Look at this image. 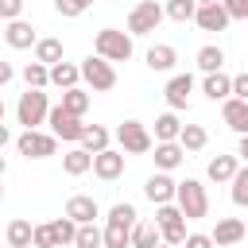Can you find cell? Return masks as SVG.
<instances>
[{"label":"cell","instance_id":"obj_1","mask_svg":"<svg viewBox=\"0 0 248 248\" xmlns=\"http://www.w3.org/2000/svg\"><path fill=\"white\" fill-rule=\"evenodd\" d=\"M93 54H101L105 62H128L132 58V35L116 31V27H101L93 39Z\"/></svg>","mask_w":248,"mask_h":248},{"label":"cell","instance_id":"obj_2","mask_svg":"<svg viewBox=\"0 0 248 248\" xmlns=\"http://www.w3.org/2000/svg\"><path fill=\"white\" fill-rule=\"evenodd\" d=\"M174 205L182 209L186 221H198V217H209V194L198 178H186L178 182V194H174Z\"/></svg>","mask_w":248,"mask_h":248},{"label":"cell","instance_id":"obj_3","mask_svg":"<svg viewBox=\"0 0 248 248\" xmlns=\"http://www.w3.org/2000/svg\"><path fill=\"white\" fill-rule=\"evenodd\" d=\"M46 116H50V101H46L43 89H27V93H19V101H16V120L23 124V132L39 128Z\"/></svg>","mask_w":248,"mask_h":248},{"label":"cell","instance_id":"obj_4","mask_svg":"<svg viewBox=\"0 0 248 248\" xmlns=\"http://www.w3.org/2000/svg\"><path fill=\"white\" fill-rule=\"evenodd\" d=\"M78 66H81V81H85L93 93H108V89H116V66L105 62L101 54H89V58H81Z\"/></svg>","mask_w":248,"mask_h":248},{"label":"cell","instance_id":"obj_5","mask_svg":"<svg viewBox=\"0 0 248 248\" xmlns=\"http://www.w3.org/2000/svg\"><path fill=\"white\" fill-rule=\"evenodd\" d=\"M155 225H159V232H163V244H170V248H182L186 244V217H182V209L170 202V205H159L155 209Z\"/></svg>","mask_w":248,"mask_h":248},{"label":"cell","instance_id":"obj_6","mask_svg":"<svg viewBox=\"0 0 248 248\" xmlns=\"http://www.w3.org/2000/svg\"><path fill=\"white\" fill-rule=\"evenodd\" d=\"M116 143H120L124 155H147V151L155 147V136L147 132V124H140V120H124V124L116 128Z\"/></svg>","mask_w":248,"mask_h":248},{"label":"cell","instance_id":"obj_7","mask_svg":"<svg viewBox=\"0 0 248 248\" xmlns=\"http://www.w3.org/2000/svg\"><path fill=\"white\" fill-rule=\"evenodd\" d=\"M163 19H167V12H163L159 0H140V4L128 12V35H151Z\"/></svg>","mask_w":248,"mask_h":248},{"label":"cell","instance_id":"obj_8","mask_svg":"<svg viewBox=\"0 0 248 248\" xmlns=\"http://www.w3.org/2000/svg\"><path fill=\"white\" fill-rule=\"evenodd\" d=\"M46 124H50V136H54V140H66V143H81V136H85L81 116H70L62 105H54V108H50Z\"/></svg>","mask_w":248,"mask_h":248},{"label":"cell","instance_id":"obj_9","mask_svg":"<svg viewBox=\"0 0 248 248\" xmlns=\"http://www.w3.org/2000/svg\"><path fill=\"white\" fill-rule=\"evenodd\" d=\"M16 147H19V155H23V159H50V155L58 151V140H54L50 132L31 128V132H23V136L16 140Z\"/></svg>","mask_w":248,"mask_h":248},{"label":"cell","instance_id":"obj_10","mask_svg":"<svg viewBox=\"0 0 248 248\" xmlns=\"http://www.w3.org/2000/svg\"><path fill=\"white\" fill-rule=\"evenodd\" d=\"M143 194H147V202H155V205H170L174 194H178V182H174L167 170H155V174L143 182Z\"/></svg>","mask_w":248,"mask_h":248},{"label":"cell","instance_id":"obj_11","mask_svg":"<svg viewBox=\"0 0 248 248\" xmlns=\"http://www.w3.org/2000/svg\"><path fill=\"white\" fill-rule=\"evenodd\" d=\"M190 93H194V78H190V74H174V78L163 85V97H167L170 112H182V108L190 105Z\"/></svg>","mask_w":248,"mask_h":248},{"label":"cell","instance_id":"obj_12","mask_svg":"<svg viewBox=\"0 0 248 248\" xmlns=\"http://www.w3.org/2000/svg\"><path fill=\"white\" fill-rule=\"evenodd\" d=\"M93 174H97L101 182H116V178L124 174V151L105 147L101 155H93Z\"/></svg>","mask_w":248,"mask_h":248},{"label":"cell","instance_id":"obj_13","mask_svg":"<svg viewBox=\"0 0 248 248\" xmlns=\"http://www.w3.org/2000/svg\"><path fill=\"white\" fill-rule=\"evenodd\" d=\"M66 217L78 221V225H93V221L101 217V205H97L93 194H74V198L66 202Z\"/></svg>","mask_w":248,"mask_h":248},{"label":"cell","instance_id":"obj_14","mask_svg":"<svg viewBox=\"0 0 248 248\" xmlns=\"http://www.w3.org/2000/svg\"><path fill=\"white\" fill-rule=\"evenodd\" d=\"M244 232H248V229H244V221H240V217H217V225H213V232H209V236H213V244H217V248H232V244H240V240H244Z\"/></svg>","mask_w":248,"mask_h":248},{"label":"cell","instance_id":"obj_15","mask_svg":"<svg viewBox=\"0 0 248 248\" xmlns=\"http://www.w3.org/2000/svg\"><path fill=\"white\" fill-rule=\"evenodd\" d=\"M221 120H225L236 136H248V101H240V97L221 101Z\"/></svg>","mask_w":248,"mask_h":248},{"label":"cell","instance_id":"obj_16","mask_svg":"<svg viewBox=\"0 0 248 248\" xmlns=\"http://www.w3.org/2000/svg\"><path fill=\"white\" fill-rule=\"evenodd\" d=\"M4 43H8L12 50H27V46L39 43V35H35V27H31L27 19H12V23L4 27Z\"/></svg>","mask_w":248,"mask_h":248},{"label":"cell","instance_id":"obj_17","mask_svg":"<svg viewBox=\"0 0 248 248\" xmlns=\"http://www.w3.org/2000/svg\"><path fill=\"white\" fill-rule=\"evenodd\" d=\"M143 62H147V70H155V74H170L174 62H178V50H174L170 43H155V46H147Z\"/></svg>","mask_w":248,"mask_h":248},{"label":"cell","instance_id":"obj_18","mask_svg":"<svg viewBox=\"0 0 248 248\" xmlns=\"http://www.w3.org/2000/svg\"><path fill=\"white\" fill-rule=\"evenodd\" d=\"M194 23L202 27V31H225L232 19H229V12H225V4H205V8H198V16H194Z\"/></svg>","mask_w":248,"mask_h":248},{"label":"cell","instance_id":"obj_19","mask_svg":"<svg viewBox=\"0 0 248 248\" xmlns=\"http://www.w3.org/2000/svg\"><path fill=\"white\" fill-rule=\"evenodd\" d=\"M182 159H186V151H182V143L174 140V143H155V170H174V167H182Z\"/></svg>","mask_w":248,"mask_h":248},{"label":"cell","instance_id":"obj_20","mask_svg":"<svg viewBox=\"0 0 248 248\" xmlns=\"http://www.w3.org/2000/svg\"><path fill=\"white\" fill-rule=\"evenodd\" d=\"M236 170H240V159H236V155H217V159H209V167H205L209 182H232Z\"/></svg>","mask_w":248,"mask_h":248},{"label":"cell","instance_id":"obj_21","mask_svg":"<svg viewBox=\"0 0 248 248\" xmlns=\"http://www.w3.org/2000/svg\"><path fill=\"white\" fill-rule=\"evenodd\" d=\"M202 93L209 97V101H229L232 97V78L229 74H205V81H202Z\"/></svg>","mask_w":248,"mask_h":248},{"label":"cell","instance_id":"obj_22","mask_svg":"<svg viewBox=\"0 0 248 248\" xmlns=\"http://www.w3.org/2000/svg\"><path fill=\"white\" fill-rule=\"evenodd\" d=\"M62 170H66L70 178H81L85 170H93V155H89L85 147H70V151L62 155Z\"/></svg>","mask_w":248,"mask_h":248},{"label":"cell","instance_id":"obj_23","mask_svg":"<svg viewBox=\"0 0 248 248\" xmlns=\"http://www.w3.org/2000/svg\"><path fill=\"white\" fill-rule=\"evenodd\" d=\"M35 62H43V66H58V62H66V46H62V39H39V43H35Z\"/></svg>","mask_w":248,"mask_h":248},{"label":"cell","instance_id":"obj_24","mask_svg":"<svg viewBox=\"0 0 248 248\" xmlns=\"http://www.w3.org/2000/svg\"><path fill=\"white\" fill-rule=\"evenodd\" d=\"M159 244H163L159 225H155V221H136V229H132V248H159Z\"/></svg>","mask_w":248,"mask_h":248},{"label":"cell","instance_id":"obj_25","mask_svg":"<svg viewBox=\"0 0 248 248\" xmlns=\"http://www.w3.org/2000/svg\"><path fill=\"white\" fill-rule=\"evenodd\" d=\"M194 62H198V70H202V74H217V70L225 66V50H221L217 43H205V46L194 54Z\"/></svg>","mask_w":248,"mask_h":248},{"label":"cell","instance_id":"obj_26","mask_svg":"<svg viewBox=\"0 0 248 248\" xmlns=\"http://www.w3.org/2000/svg\"><path fill=\"white\" fill-rule=\"evenodd\" d=\"M78 81H81V66H74V62H58V66H50V85H58L62 93L74 89Z\"/></svg>","mask_w":248,"mask_h":248},{"label":"cell","instance_id":"obj_27","mask_svg":"<svg viewBox=\"0 0 248 248\" xmlns=\"http://www.w3.org/2000/svg\"><path fill=\"white\" fill-rule=\"evenodd\" d=\"M178 132H182L178 112H163V116H155V143H174Z\"/></svg>","mask_w":248,"mask_h":248},{"label":"cell","instance_id":"obj_28","mask_svg":"<svg viewBox=\"0 0 248 248\" xmlns=\"http://www.w3.org/2000/svg\"><path fill=\"white\" fill-rule=\"evenodd\" d=\"M108 140H112V136H108V128H101V124H85V136H81V143H78V147H85L89 155H101V151L108 147Z\"/></svg>","mask_w":248,"mask_h":248},{"label":"cell","instance_id":"obj_29","mask_svg":"<svg viewBox=\"0 0 248 248\" xmlns=\"http://www.w3.org/2000/svg\"><path fill=\"white\" fill-rule=\"evenodd\" d=\"M132 229H136V225L105 221V248H132Z\"/></svg>","mask_w":248,"mask_h":248},{"label":"cell","instance_id":"obj_30","mask_svg":"<svg viewBox=\"0 0 248 248\" xmlns=\"http://www.w3.org/2000/svg\"><path fill=\"white\" fill-rule=\"evenodd\" d=\"M178 143H182V151H202V147L209 143V132H205L202 124H182Z\"/></svg>","mask_w":248,"mask_h":248},{"label":"cell","instance_id":"obj_31","mask_svg":"<svg viewBox=\"0 0 248 248\" xmlns=\"http://www.w3.org/2000/svg\"><path fill=\"white\" fill-rule=\"evenodd\" d=\"M31 240H35V225L23 221V217H16V221L8 225V244H12V248H31Z\"/></svg>","mask_w":248,"mask_h":248},{"label":"cell","instance_id":"obj_32","mask_svg":"<svg viewBox=\"0 0 248 248\" xmlns=\"http://www.w3.org/2000/svg\"><path fill=\"white\" fill-rule=\"evenodd\" d=\"M62 108H66L70 116H85V108H89V93H85L81 85L66 89V93H62Z\"/></svg>","mask_w":248,"mask_h":248},{"label":"cell","instance_id":"obj_33","mask_svg":"<svg viewBox=\"0 0 248 248\" xmlns=\"http://www.w3.org/2000/svg\"><path fill=\"white\" fill-rule=\"evenodd\" d=\"M50 232H54L58 248H66V244H74V240H78V221H70V217L62 213V217H54V221H50Z\"/></svg>","mask_w":248,"mask_h":248},{"label":"cell","instance_id":"obj_34","mask_svg":"<svg viewBox=\"0 0 248 248\" xmlns=\"http://www.w3.org/2000/svg\"><path fill=\"white\" fill-rule=\"evenodd\" d=\"M163 12H167V19H174V23H190V19L198 16V4H194V0H167Z\"/></svg>","mask_w":248,"mask_h":248},{"label":"cell","instance_id":"obj_35","mask_svg":"<svg viewBox=\"0 0 248 248\" xmlns=\"http://www.w3.org/2000/svg\"><path fill=\"white\" fill-rule=\"evenodd\" d=\"M23 81H27V89H46V85H50V66L27 62V66H23Z\"/></svg>","mask_w":248,"mask_h":248},{"label":"cell","instance_id":"obj_36","mask_svg":"<svg viewBox=\"0 0 248 248\" xmlns=\"http://www.w3.org/2000/svg\"><path fill=\"white\" fill-rule=\"evenodd\" d=\"M101 244H105V229H97V221L93 225H78L74 248H101Z\"/></svg>","mask_w":248,"mask_h":248},{"label":"cell","instance_id":"obj_37","mask_svg":"<svg viewBox=\"0 0 248 248\" xmlns=\"http://www.w3.org/2000/svg\"><path fill=\"white\" fill-rule=\"evenodd\" d=\"M232 186V205H240V209H248V163L236 170V178L229 182Z\"/></svg>","mask_w":248,"mask_h":248},{"label":"cell","instance_id":"obj_38","mask_svg":"<svg viewBox=\"0 0 248 248\" xmlns=\"http://www.w3.org/2000/svg\"><path fill=\"white\" fill-rule=\"evenodd\" d=\"M105 221H120V225H136L140 221V213H136V205L132 202H116L112 209H108V217Z\"/></svg>","mask_w":248,"mask_h":248},{"label":"cell","instance_id":"obj_39","mask_svg":"<svg viewBox=\"0 0 248 248\" xmlns=\"http://www.w3.org/2000/svg\"><path fill=\"white\" fill-rule=\"evenodd\" d=\"M89 4H93V0H54V12H58V16H66V19H78Z\"/></svg>","mask_w":248,"mask_h":248},{"label":"cell","instance_id":"obj_40","mask_svg":"<svg viewBox=\"0 0 248 248\" xmlns=\"http://www.w3.org/2000/svg\"><path fill=\"white\" fill-rule=\"evenodd\" d=\"M35 248H58V240H54V232H50V221L46 225H35V240H31Z\"/></svg>","mask_w":248,"mask_h":248},{"label":"cell","instance_id":"obj_41","mask_svg":"<svg viewBox=\"0 0 248 248\" xmlns=\"http://www.w3.org/2000/svg\"><path fill=\"white\" fill-rule=\"evenodd\" d=\"M23 16V0H0V19H19Z\"/></svg>","mask_w":248,"mask_h":248},{"label":"cell","instance_id":"obj_42","mask_svg":"<svg viewBox=\"0 0 248 248\" xmlns=\"http://www.w3.org/2000/svg\"><path fill=\"white\" fill-rule=\"evenodd\" d=\"M229 19H248V0H221Z\"/></svg>","mask_w":248,"mask_h":248},{"label":"cell","instance_id":"obj_43","mask_svg":"<svg viewBox=\"0 0 248 248\" xmlns=\"http://www.w3.org/2000/svg\"><path fill=\"white\" fill-rule=\"evenodd\" d=\"M182 248H217V244H213V236H209V232H190Z\"/></svg>","mask_w":248,"mask_h":248},{"label":"cell","instance_id":"obj_44","mask_svg":"<svg viewBox=\"0 0 248 248\" xmlns=\"http://www.w3.org/2000/svg\"><path fill=\"white\" fill-rule=\"evenodd\" d=\"M232 97H240V101H248V70L232 78Z\"/></svg>","mask_w":248,"mask_h":248},{"label":"cell","instance_id":"obj_45","mask_svg":"<svg viewBox=\"0 0 248 248\" xmlns=\"http://www.w3.org/2000/svg\"><path fill=\"white\" fill-rule=\"evenodd\" d=\"M12 78H16V70H12V62H4V58H0V85H8Z\"/></svg>","mask_w":248,"mask_h":248},{"label":"cell","instance_id":"obj_46","mask_svg":"<svg viewBox=\"0 0 248 248\" xmlns=\"http://www.w3.org/2000/svg\"><path fill=\"white\" fill-rule=\"evenodd\" d=\"M236 159L248 163V136H240V143H236Z\"/></svg>","mask_w":248,"mask_h":248},{"label":"cell","instance_id":"obj_47","mask_svg":"<svg viewBox=\"0 0 248 248\" xmlns=\"http://www.w3.org/2000/svg\"><path fill=\"white\" fill-rule=\"evenodd\" d=\"M12 143V132H8V124H0V151Z\"/></svg>","mask_w":248,"mask_h":248},{"label":"cell","instance_id":"obj_48","mask_svg":"<svg viewBox=\"0 0 248 248\" xmlns=\"http://www.w3.org/2000/svg\"><path fill=\"white\" fill-rule=\"evenodd\" d=\"M194 4H198V8H205V4H221V0H194Z\"/></svg>","mask_w":248,"mask_h":248},{"label":"cell","instance_id":"obj_49","mask_svg":"<svg viewBox=\"0 0 248 248\" xmlns=\"http://www.w3.org/2000/svg\"><path fill=\"white\" fill-rule=\"evenodd\" d=\"M4 170H8V159H4V155H0V178H4Z\"/></svg>","mask_w":248,"mask_h":248},{"label":"cell","instance_id":"obj_50","mask_svg":"<svg viewBox=\"0 0 248 248\" xmlns=\"http://www.w3.org/2000/svg\"><path fill=\"white\" fill-rule=\"evenodd\" d=\"M0 124H4V101H0Z\"/></svg>","mask_w":248,"mask_h":248},{"label":"cell","instance_id":"obj_51","mask_svg":"<svg viewBox=\"0 0 248 248\" xmlns=\"http://www.w3.org/2000/svg\"><path fill=\"white\" fill-rule=\"evenodd\" d=\"M0 202H4V186H0Z\"/></svg>","mask_w":248,"mask_h":248},{"label":"cell","instance_id":"obj_52","mask_svg":"<svg viewBox=\"0 0 248 248\" xmlns=\"http://www.w3.org/2000/svg\"><path fill=\"white\" fill-rule=\"evenodd\" d=\"M159 248H170V244H159Z\"/></svg>","mask_w":248,"mask_h":248},{"label":"cell","instance_id":"obj_53","mask_svg":"<svg viewBox=\"0 0 248 248\" xmlns=\"http://www.w3.org/2000/svg\"><path fill=\"white\" fill-rule=\"evenodd\" d=\"M4 248H12V244H4Z\"/></svg>","mask_w":248,"mask_h":248}]
</instances>
